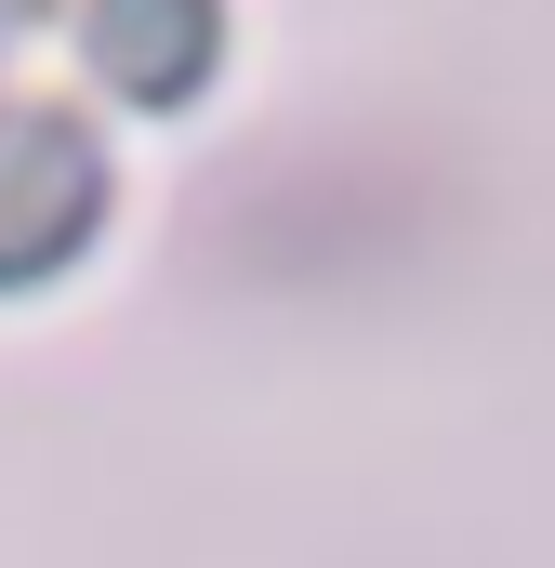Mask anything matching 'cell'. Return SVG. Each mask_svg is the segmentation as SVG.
Here are the masks:
<instances>
[{
	"mask_svg": "<svg viewBox=\"0 0 555 568\" xmlns=\"http://www.w3.org/2000/svg\"><path fill=\"white\" fill-rule=\"evenodd\" d=\"M80 67L120 106H199L225 80V0H80Z\"/></svg>",
	"mask_w": 555,
	"mask_h": 568,
	"instance_id": "7a4b0ae2",
	"label": "cell"
},
{
	"mask_svg": "<svg viewBox=\"0 0 555 568\" xmlns=\"http://www.w3.org/2000/svg\"><path fill=\"white\" fill-rule=\"evenodd\" d=\"M107 225V133L67 93H0V291H40Z\"/></svg>",
	"mask_w": 555,
	"mask_h": 568,
	"instance_id": "6da1fadb",
	"label": "cell"
},
{
	"mask_svg": "<svg viewBox=\"0 0 555 568\" xmlns=\"http://www.w3.org/2000/svg\"><path fill=\"white\" fill-rule=\"evenodd\" d=\"M27 27H53V0H0V53H13Z\"/></svg>",
	"mask_w": 555,
	"mask_h": 568,
	"instance_id": "3957f363",
	"label": "cell"
}]
</instances>
